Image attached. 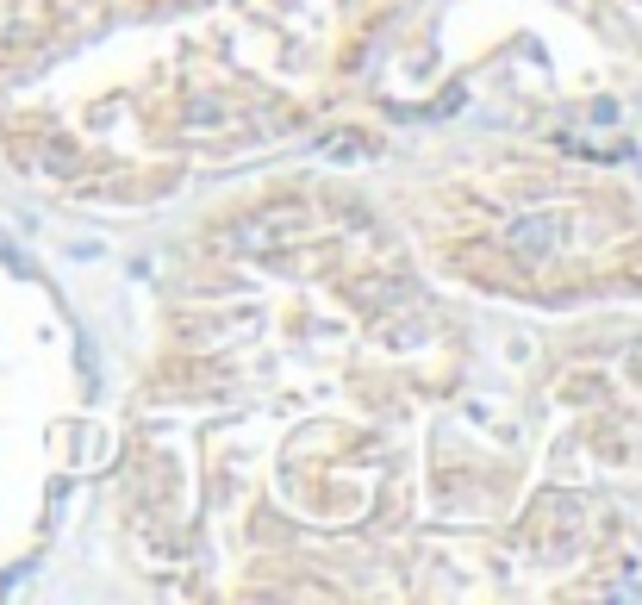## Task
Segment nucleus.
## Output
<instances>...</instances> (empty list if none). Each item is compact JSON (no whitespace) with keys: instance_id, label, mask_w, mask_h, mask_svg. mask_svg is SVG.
<instances>
[]
</instances>
